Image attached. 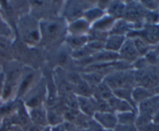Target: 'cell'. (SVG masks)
<instances>
[{"label":"cell","mask_w":159,"mask_h":131,"mask_svg":"<svg viewBox=\"0 0 159 131\" xmlns=\"http://www.w3.org/2000/svg\"><path fill=\"white\" fill-rule=\"evenodd\" d=\"M40 42L47 48L54 47L60 42L61 39L65 40L67 36V27L68 22L62 18L45 19L40 20Z\"/></svg>","instance_id":"obj_1"},{"label":"cell","mask_w":159,"mask_h":131,"mask_svg":"<svg viewBox=\"0 0 159 131\" xmlns=\"http://www.w3.org/2000/svg\"><path fill=\"white\" fill-rule=\"evenodd\" d=\"M17 29L22 42L34 47L40 42V22L30 12L22 15L17 20Z\"/></svg>","instance_id":"obj_2"},{"label":"cell","mask_w":159,"mask_h":131,"mask_svg":"<svg viewBox=\"0 0 159 131\" xmlns=\"http://www.w3.org/2000/svg\"><path fill=\"white\" fill-rule=\"evenodd\" d=\"M103 81L112 90L120 88H134L136 86L134 70H118L109 73Z\"/></svg>","instance_id":"obj_3"},{"label":"cell","mask_w":159,"mask_h":131,"mask_svg":"<svg viewBox=\"0 0 159 131\" xmlns=\"http://www.w3.org/2000/svg\"><path fill=\"white\" fill-rule=\"evenodd\" d=\"M148 11L141 6L140 2H126V9L123 19L133 26L134 30H138L145 24Z\"/></svg>","instance_id":"obj_4"},{"label":"cell","mask_w":159,"mask_h":131,"mask_svg":"<svg viewBox=\"0 0 159 131\" xmlns=\"http://www.w3.org/2000/svg\"><path fill=\"white\" fill-rule=\"evenodd\" d=\"M134 71L136 86H141L154 91L159 84L158 67L157 66H148L145 69Z\"/></svg>","instance_id":"obj_5"},{"label":"cell","mask_w":159,"mask_h":131,"mask_svg":"<svg viewBox=\"0 0 159 131\" xmlns=\"http://www.w3.org/2000/svg\"><path fill=\"white\" fill-rule=\"evenodd\" d=\"M139 37L152 46H158L159 45V23H145L141 28L133 30L127 35V37Z\"/></svg>","instance_id":"obj_6"},{"label":"cell","mask_w":159,"mask_h":131,"mask_svg":"<svg viewBox=\"0 0 159 131\" xmlns=\"http://www.w3.org/2000/svg\"><path fill=\"white\" fill-rule=\"evenodd\" d=\"M89 4H93L89 2H66V7L65 8L63 18L68 23L74 21L77 19L81 18L83 16L85 10L92 6Z\"/></svg>","instance_id":"obj_7"},{"label":"cell","mask_w":159,"mask_h":131,"mask_svg":"<svg viewBox=\"0 0 159 131\" xmlns=\"http://www.w3.org/2000/svg\"><path fill=\"white\" fill-rule=\"evenodd\" d=\"M21 77V70L19 67H15L12 70H9L4 73V85H3V91L2 98L3 100H7L12 95L13 90L16 89L18 82Z\"/></svg>","instance_id":"obj_8"},{"label":"cell","mask_w":159,"mask_h":131,"mask_svg":"<svg viewBox=\"0 0 159 131\" xmlns=\"http://www.w3.org/2000/svg\"><path fill=\"white\" fill-rule=\"evenodd\" d=\"M118 55H119V59L128 62L131 65L138 58L141 57L135 48L133 40L130 37H127L124 45H122L120 50L118 52Z\"/></svg>","instance_id":"obj_9"},{"label":"cell","mask_w":159,"mask_h":131,"mask_svg":"<svg viewBox=\"0 0 159 131\" xmlns=\"http://www.w3.org/2000/svg\"><path fill=\"white\" fill-rule=\"evenodd\" d=\"M93 119L103 129H113L117 125L116 113L113 112L97 111L93 115Z\"/></svg>","instance_id":"obj_10"},{"label":"cell","mask_w":159,"mask_h":131,"mask_svg":"<svg viewBox=\"0 0 159 131\" xmlns=\"http://www.w3.org/2000/svg\"><path fill=\"white\" fill-rule=\"evenodd\" d=\"M91 30V25L83 17L68 23L67 34L73 36H86Z\"/></svg>","instance_id":"obj_11"},{"label":"cell","mask_w":159,"mask_h":131,"mask_svg":"<svg viewBox=\"0 0 159 131\" xmlns=\"http://www.w3.org/2000/svg\"><path fill=\"white\" fill-rule=\"evenodd\" d=\"M159 109V95H154L151 98L138 104L137 112L139 115L152 117Z\"/></svg>","instance_id":"obj_12"},{"label":"cell","mask_w":159,"mask_h":131,"mask_svg":"<svg viewBox=\"0 0 159 131\" xmlns=\"http://www.w3.org/2000/svg\"><path fill=\"white\" fill-rule=\"evenodd\" d=\"M28 115H29L30 123L35 124L40 127H46L48 124V112L43 105L33 108L28 109Z\"/></svg>","instance_id":"obj_13"},{"label":"cell","mask_w":159,"mask_h":131,"mask_svg":"<svg viewBox=\"0 0 159 131\" xmlns=\"http://www.w3.org/2000/svg\"><path fill=\"white\" fill-rule=\"evenodd\" d=\"M77 102L82 113L86 116L93 118L95 112H97L96 101L93 97L87 98V97L77 96Z\"/></svg>","instance_id":"obj_14"},{"label":"cell","mask_w":159,"mask_h":131,"mask_svg":"<svg viewBox=\"0 0 159 131\" xmlns=\"http://www.w3.org/2000/svg\"><path fill=\"white\" fill-rule=\"evenodd\" d=\"M127 39L126 36L110 34L104 43V50L118 53Z\"/></svg>","instance_id":"obj_15"},{"label":"cell","mask_w":159,"mask_h":131,"mask_svg":"<svg viewBox=\"0 0 159 131\" xmlns=\"http://www.w3.org/2000/svg\"><path fill=\"white\" fill-rule=\"evenodd\" d=\"M116 20V19L106 13L101 18H99L97 21H96L91 25V30L101 31V32H106L109 34V31L113 27Z\"/></svg>","instance_id":"obj_16"},{"label":"cell","mask_w":159,"mask_h":131,"mask_svg":"<svg viewBox=\"0 0 159 131\" xmlns=\"http://www.w3.org/2000/svg\"><path fill=\"white\" fill-rule=\"evenodd\" d=\"M107 103H108L109 106H110V110L113 112H114V113L128 112V111H134V112H136L129 103L124 101V100H121L120 98H116L114 95H113L111 98L107 100Z\"/></svg>","instance_id":"obj_17"},{"label":"cell","mask_w":159,"mask_h":131,"mask_svg":"<svg viewBox=\"0 0 159 131\" xmlns=\"http://www.w3.org/2000/svg\"><path fill=\"white\" fill-rule=\"evenodd\" d=\"M155 94L154 93L153 90L141 87V86H135L132 89V98H133L134 102L135 103L137 107H138V104L145 101L148 98H151Z\"/></svg>","instance_id":"obj_18"},{"label":"cell","mask_w":159,"mask_h":131,"mask_svg":"<svg viewBox=\"0 0 159 131\" xmlns=\"http://www.w3.org/2000/svg\"><path fill=\"white\" fill-rule=\"evenodd\" d=\"M65 43L67 44L69 48H71V51H76L80 48H83L88 43V36H73L68 35L65 37Z\"/></svg>","instance_id":"obj_19"},{"label":"cell","mask_w":159,"mask_h":131,"mask_svg":"<svg viewBox=\"0 0 159 131\" xmlns=\"http://www.w3.org/2000/svg\"><path fill=\"white\" fill-rule=\"evenodd\" d=\"M126 9V2H110L107 13L116 20L123 19Z\"/></svg>","instance_id":"obj_20"},{"label":"cell","mask_w":159,"mask_h":131,"mask_svg":"<svg viewBox=\"0 0 159 131\" xmlns=\"http://www.w3.org/2000/svg\"><path fill=\"white\" fill-rule=\"evenodd\" d=\"M106 14V12L102 9H101L100 8L96 6H92L89 9H88L87 10L85 11L84 12L83 17L85 20L89 22L90 23V25L93 24V23H95L96 21H97L99 18L104 16Z\"/></svg>","instance_id":"obj_21"},{"label":"cell","mask_w":159,"mask_h":131,"mask_svg":"<svg viewBox=\"0 0 159 131\" xmlns=\"http://www.w3.org/2000/svg\"><path fill=\"white\" fill-rule=\"evenodd\" d=\"M117 124L124 125H135L138 113L134 111H128L116 113Z\"/></svg>","instance_id":"obj_22"},{"label":"cell","mask_w":159,"mask_h":131,"mask_svg":"<svg viewBox=\"0 0 159 131\" xmlns=\"http://www.w3.org/2000/svg\"><path fill=\"white\" fill-rule=\"evenodd\" d=\"M133 89V88H132ZM132 89L130 88H120L116 89L113 90V94L115 97L120 98L121 100L127 101V103L130 104L137 112V105L134 102L133 98H132Z\"/></svg>","instance_id":"obj_23"},{"label":"cell","mask_w":159,"mask_h":131,"mask_svg":"<svg viewBox=\"0 0 159 131\" xmlns=\"http://www.w3.org/2000/svg\"><path fill=\"white\" fill-rule=\"evenodd\" d=\"M130 38H131L133 40L135 48H136L137 51H138L140 56H145L152 49V47H153L149 45V44H148L145 41H144L142 38H141L139 37H130Z\"/></svg>","instance_id":"obj_24"},{"label":"cell","mask_w":159,"mask_h":131,"mask_svg":"<svg viewBox=\"0 0 159 131\" xmlns=\"http://www.w3.org/2000/svg\"><path fill=\"white\" fill-rule=\"evenodd\" d=\"M47 112H48V126L53 127L63 123V116L58 112L54 110H47Z\"/></svg>","instance_id":"obj_25"},{"label":"cell","mask_w":159,"mask_h":131,"mask_svg":"<svg viewBox=\"0 0 159 131\" xmlns=\"http://www.w3.org/2000/svg\"><path fill=\"white\" fill-rule=\"evenodd\" d=\"M140 3L147 11L155 12L159 9V1H141Z\"/></svg>","instance_id":"obj_26"},{"label":"cell","mask_w":159,"mask_h":131,"mask_svg":"<svg viewBox=\"0 0 159 131\" xmlns=\"http://www.w3.org/2000/svg\"><path fill=\"white\" fill-rule=\"evenodd\" d=\"M113 131H138V129L135 125L117 124Z\"/></svg>","instance_id":"obj_27"},{"label":"cell","mask_w":159,"mask_h":131,"mask_svg":"<svg viewBox=\"0 0 159 131\" xmlns=\"http://www.w3.org/2000/svg\"><path fill=\"white\" fill-rule=\"evenodd\" d=\"M138 129V131H159V125L155 124L152 121Z\"/></svg>","instance_id":"obj_28"},{"label":"cell","mask_w":159,"mask_h":131,"mask_svg":"<svg viewBox=\"0 0 159 131\" xmlns=\"http://www.w3.org/2000/svg\"><path fill=\"white\" fill-rule=\"evenodd\" d=\"M0 34L2 35L3 37H8L10 34V31H9V27H8L7 25H6V23L2 20V19L0 18Z\"/></svg>","instance_id":"obj_29"},{"label":"cell","mask_w":159,"mask_h":131,"mask_svg":"<svg viewBox=\"0 0 159 131\" xmlns=\"http://www.w3.org/2000/svg\"><path fill=\"white\" fill-rule=\"evenodd\" d=\"M3 85H4V73H0V98H2L3 91Z\"/></svg>","instance_id":"obj_30"},{"label":"cell","mask_w":159,"mask_h":131,"mask_svg":"<svg viewBox=\"0 0 159 131\" xmlns=\"http://www.w3.org/2000/svg\"><path fill=\"white\" fill-rule=\"evenodd\" d=\"M152 123H154L155 124L159 125V109H158L157 112L153 115V116H152Z\"/></svg>","instance_id":"obj_31"},{"label":"cell","mask_w":159,"mask_h":131,"mask_svg":"<svg viewBox=\"0 0 159 131\" xmlns=\"http://www.w3.org/2000/svg\"><path fill=\"white\" fill-rule=\"evenodd\" d=\"M154 93H155V95H159V84H158V85L155 87V90H154Z\"/></svg>","instance_id":"obj_32"},{"label":"cell","mask_w":159,"mask_h":131,"mask_svg":"<svg viewBox=\"0 0 159 131\" xmlns=\"http://www.w3.org/2000/svg\"><path fill=\"white\" fill-rule=\"evenodd\" d=\"M41 131H51V126H46V127L43 128V129H42Z\"/></svg>","instance_id":"obj_33"},{"label":"cell","mask_w":159,"mask_h":131,"mask_svg":"<svg viewBox=\"0 0 159 131\" xmlns=\"http://www.w3.org/2000/svg\"><path fill=\"white\" fill-rule=\"evenodd\" d=\"M102 131H113V129H103Z\"/></svg>","instance_id":"obj_34"},{"label":"cell","mask_w":159,"mask_h":131,"mask_svg":"<svg viewBox=\"0 0 159 131\" xmlns=\"http://www.w3.org/2000/svg\"><path fill=\"white\" fill-rule=\"evenodd\" d=\"M158 64L159 65V57H158Z\"/></svg>","instance_id":"obj_35"},{"label":"cell","mask_w":159,"mask_h":131,"mask_svg":"<svg viewBox=\"0 0 159 131\" xmlns=\"http://www.w3.org/2000/svg\"><path fill=\"white\" fill-rule=\"evenodd\" d=\"M158 12H159V9H158Z\"/></svg>","instance_id":"obj_36"}]
</instances>
